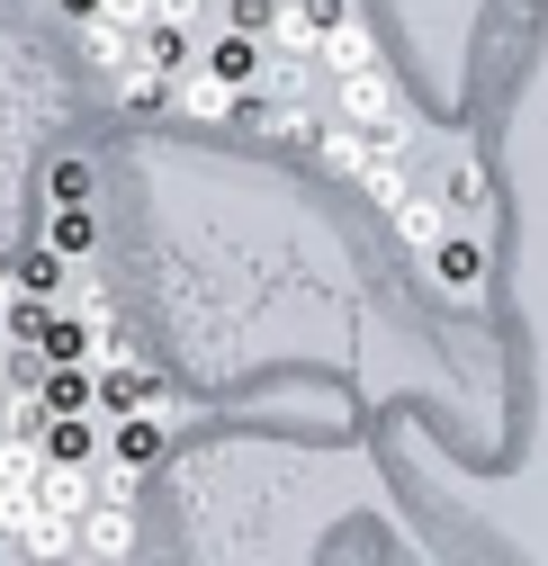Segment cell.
Returning <instances> with one entry per match:
<instances>
[{
    "label": "cell",
    "mask_w": 548,
    "mask_h": 566,
    "mask_svg": "<svg viewBox=\"0 0 548 566\" xmlns=\"http://www.w3.org/2000/svg\"><path fill=\"white\" fill-rule=\"evenodd\" d=\"M73 548H91V557H135V548H145V531H135V504H126V476L73 513Z\"/></svg>",
    "instance_id": "1"
},
{
    "label": "cell",
    "mask_w": 548,
    "mask_h": 566,
    "mask_svg": "<svg viewBox=\"0 0 548 566\" xmlns=\"http://www.w3.org/2000/svg\"><path fill=\"white\" fill-rule=\"evenodd\" d=\"M117 432H108V450H117V476H154L162 459H171V422H162V405H145V413H108Z\"/></svg>",
    "instance_id": "2"
},
{
    "label": "cell",
    "mask_w": 548,
    "mask_h": 566,
    "mask_svg": "<svg viewBox=\"0 0 548 566\" xmlns=\"http://www.w3.org/2000/svg\"><path fill=\"white\" fill-rule=\"evenodd\" d=\"M423 252H432V289H441L450 306H476V297H486V243H467V234H432Z\"/></svg>",
    "instance_id": "3"
},
{
    "label": "cell",
    "mask_w": 548,
    "mask_h": 566,
    "mask_svg": "<svg viewBox=\"0 0 548 566\" xmlns=\"http://www.w3.org/2000/svg\"><path fill=\"white\" fill-rule=\"evenodd\" d=\"M333 117L351 126V135L387 126V117H396V82H387V63H360V73H341V91H333Z\"/></svg>",
    "instance_id": "4"
},
{
    "label": "cell",
    "mask_w": 548,
    "mask_h": 566,
    "mask_svg": "<svg viewBox=\"0 0 548 566\" xmlns=\"http://www.w3.org/2000/svg\"><path fill=\"white\" fill-rule=\"evenodd\" d=\"M145 405H162V378L108 350V369L91 378V413H145Z\"/></svg>",
    "instance_id": "5"
},
{
    "label": "cell",
    "mask_w": 548,
    "mask_h": 566,
    "mask_svg": "<svg viewBox=\"0 0 548 566\" xmlns=\"http://www.w3.org/2000/svg\"><path fill=\"white\" fill-rule=\"evenodd\" d=\"M198 73L208 82H225V91H243L252 99V82H261V36H243V28H225L208 54H198Z\"/></svg>",
    "instance_id": "6"
},
{
    "label": "cell",
    "mask_w": 548,
    "mask_h": 566,
    "mask_svg": "<svg viewBox=\"0 0 548 566\" xmlns=\"http://www.w3.org/2000/svg\"><path fill=\"white\" fill-rule=\"evenodd\" d=\"M36 450L91 468V459H99V413H45V422H36Z\"/></svg>",
    "instance_id": "7"
},
{
    "label": "cell",
    "mask_w": 548,
    "mask_h": 566,
    "mask_svg": "<svg viewBox=\"0 0 548 566\" xmlns=\"http://www.w3.org/2000/svg\"><path fill=\"white\" fill-rule=\"evenodd\" d=\"M135 63H145V73H189V19H145L135 28Z\"/></svg>",
    "instance_id": "8"
},
{
    "label": "cell",
    "mask_w": 548,
    "mask_h": 566,
    "mask_svg": "<svg viewBox=\"0 0 548 566\" xmlns=\"http://www.w3.org/2000/svg\"><path fill=\"white\" fill-rule=\"evenodd\" d=\"M45 243H54L63 261H91V252H99V207H91V198L45 207Z\"/></svg>",
    "instance_id": "9"
},
{
    "label": "cell",
    "mask_w": 548,
    "mask_h": 566,
    "mask_svg": "<svg viewBox=\"0 0 548 566\" xmlns=\"http://www.w3.org/2000/svg\"><path fill=\"white\" fill-rule=\"evenodd\" d=\"M10 289H28V297H63V289H73V261H63L54 243H28V252L10 261Z\"/></svg>",
    "instance_id": "10"
},
{
    "label": "cell",
    "mask_w": 548,
    "mask_h": 566,
    "mask_svg": "<svg viewBox=\"0 0 548 566\" xmlns=\"http://www.w3.org/2000/svg\"><path fill=\"white\" fill-rule=\"evenodd\" d=\"M73 198H99V171L82 154H63V163H45V207H73Z\"/></svg>",
    "instance_id": "11"
},
{
    "label": "cell",
    "mask_w": 548,
    "mask_h": 566,
    "mask_svg": "<svg viewBox=\"0 0 548 566\" xmlns=\"http://www.w3.org/2000/svg\"><path fill=\"white\" fill-rule=\"evenodd\" d=\"M476 207H486V171L459 163V171H450V217H476Z\"/></svg>",
    "instance_id": "12"
},
{
    "label": "cell",
    "mask_w": 548,
    "mask_h": 566,
    "mask_svg": "<svg viewBox=\"0 0 548 566\" xmlns=\"http://www.w3.org/2000/svg\"><path fill=\"white\" fill-rule=\"evenodd\" d=\"M270 19H280V0H225V28L243 36H270Z\"/></svg>",
    "instance_id": "13"
},
{
    "label": "cell",
    "mask_w": 548,
    "mask_h": 566,
    "mask_svg": "<svg viewBox=\"0 0 548 566\" xmlns=\"http://www.w3.org/2000/svg\"><path fill=\"white\" fill-rule=\"evenodd\" d=\"M99 19H108V28H145L154 0H99Z\"/></svg>",
    "instance_id": "14"
},
{
    "label": "cell",
    "mask_w": 548,
    "mask_h": 566,
    "mask_svg": "<svg viewBox=\"0 0 548 566\" xmlns=\"http://www.w3.org/2000/svg\"><path fill=\"white\" fill-rule=\"evenodd\" d=\"M54 10H63V19H73V28H82V19H99V0H54Z\"/></svg>",
    "instance_id": "15"
},
{
    "label": "cell",
    "mask_w": 548,
    "mask_h": 566,
    "mask_svg": "<svg viewBox=\"0 0 548 566\" xmlns=\"http://www.w3.org/2000/svg\"><path fill=\"white\" fill-rule=\"evenodd\" d=\"M0 297H10V279H0Z\"/></svg>",
    "instance_id": "16"
}]
</instances>
